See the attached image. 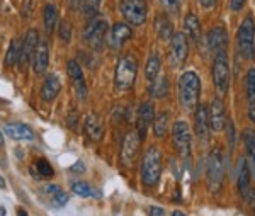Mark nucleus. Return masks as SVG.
I'll return each instance as SVG.
<instances>
[{"mask_svg":"<svg viewBox=\"0 0 255 216\" xmlns=\"http://www.w3.org/2000/svg\"><path fill=\"white\" fill-rule=\"evenodd\" d=\"M20 48H22V44L19 43V39H12L9 51H7V56H5V66H12L17 63L20 58Z\"/></svg>","mask_w":255,"mask_h":216,"instance_id":"obj_31","label":"nucleus"},{"mask_svg":"<svg viewBox=\"0 0 255 216\" xmlns=\"http://www.w3.org/2000/svg\"><path fill=\"white\" fill-rule=\"evenodd\" d=\"M162 174V155L157 147H150L141 160V181L146 186H155Z\"/></svg>","mask_w":255,"mask_h":216,"instance_id":"obj_2","label":"nucleus"},{"mask_svg":"<svg viewBox=\"0 0 255 216\" xmlns=\"http://www.w3.org/2000/svg\"><path fill=\"white\" fill-rule=\"evenodd\" d=\"M67 70H68V77L72 78L73 82V89H75V94L80 101H85L87 99V84H85V77L84 72H82L79 61L70 60L67 63Z\"/></svg>","mask_w":255,"mask_h":216,"instance_id":"obj_11","label":"nucleus"},{"mask_svg":"<svg viewBox=\"0 0 255 216\" xmlns=\"http://www.w3.org/2000/svg\"><path fill=\"white\" fill-rule=\"evenodd\" d=\"M225 177V157L223 152L220 148L211 152L208 159V167H206V179H208V188L211 193H218L223 184Z\"/></svg>","mask_w":255,"mask_h":216,"instance_id":"obj_5","label":"nucleus"},{"mask_svg":"<svg viewBox=\"0 0 255 216\" xmlns=\"http://www.w3.org/2000/svg\"><path fill=\"white\" fill-rule=\"evenodd\" d=\"M136 73H138V61L131 55H123L118 60L116 65V75H114L116 89L126 90L129 87H133L134 80H136Z\"/></svg>","mask_w":255,"mask_h":216,"instance_id":"obj_3","label":"nucleus"},{"mask_svg":"<svg viewBox=\"0 0 255 216\" xmlns=\"http://www.w3.org/2000/svg\"><path fill=\"white\" fill-rule=\"evenodd\" d=\"M226 44H228V36L223 27H215L211 29V32L208 34V46L211 51H225Z\"/></svg>","mask_w":255,"mask_h":216,"instance_id":"obj_19","label":"nucleus"},{"mask_svg":"<svg viewBox=\"0 0 255 216\" xmlns=\"http://www.w3.org/2000/svg\"><path fill=\"white\" fill-rule=\"evenodd\" d=\"M72 170H73V172H84V164H82V162H77V164L75 165H73V167H72Z\"/></svg>","mask_w":255,"mask_h":216,"instance_id":"obj_41","label":"nucleus"},{"mask_svg":"<svg viewBox=\"0 0 255 216\" xmlns=\"http://www.w3.org/2000/svg\"><path fill=\"white\" fill-rule=\"evenodd\" d=\"M213 80L218 87L220 92H226L228 90V82H230V63L226 58L225 51L216 53L215 63H213Z\"/></svg>","mask_w":255,"mask_h":216,"instance_id":"obj_8","label":"nucleus"},{"mask_svg":"<svg viewBox=\"0 0 255 216\" xmlns=\"http://www.w3.org/2000/svg\"><path fill=\"white\" fill-rule=\"evenodd\" d=\"M245 92L249 106H255V68H250L245 78Z\"/></svg>","mask_w":255,"mask_h":216,"instance_id":"obj_29","label":"nucleus"},{"mask_svg":"<svg viewBox=\"0 0 255 216\" xmlns=\"http://www.w3.org/2000/svg\"><path fill=\"white\" fill-rule=\"evenodd\" d=\"M139 145H141V136L138 131H131L126 135L125 141H123V162L125 165H131L136 159L138 152H139Z\"/></svg>","mask_w":255,"mask_h":216,"instance_id":"obj_13","label":"nucleus"},{"mask_svg":"<svg viewBox=\"0 0 255 216\" xmlns=\"http://www.w3.org/2000/svg\"><path fill=\"white\" fill-rule=\"evenodd\" d=\"M38 44H39L38 31H36V29H29V31L26 32V36H24L22 48H20V58H19V66H20V68H24V66H26L32 60Z\"/></svg>","mask_w":255,"mask_h":216,"instance_id":"obj_12","label":"nucleus"},{"mask_svg":"<svg viewBox=\"0 0 255 216\" xmlns=\"http://www.w3.org/2000/svg\"><path fill=\"white\" fill-rule=\"evenodd\" d=\"M249 116H250V119L255 123V106H250V111H249Z\"/></svg>","mask_w":255,"mask_h":216,"instance_id":"obj_44","label":"nucleus"},{"mask_svg":"<svg viewBox=\"0 0 255 216\" xmlns=\"http://www.w3.org/2000/svg\"><path fill=\"white\" fill-rule=\"evenodd\" d=\"M189 53V46H187V39L186 34L182 32H177V34L172 36L170 39V53H168V60H170L172 66H180L186 61Z\"/></svg>","mask_w":255,"mask_h":216,"instance_id":"obj_9","label":"nucleus"},{"mask_svg":"<svg viewBox=\"0 0 255 216\" xmlns=\"http://www.w3.org/2000/svg\"><path fill=\"white\" fill-rule=\"evenodd\" d=\"M49 65V48L46 41H39L38 48L34 51V56H32V70H34L36 75H43L46 73Z\"/></svg>","mask_w":255,"mask_h":216,"instance_id":"obj_15","label":"nucleus"},{"mask_svg":"<svg viewBox=\"0 0 255 216\" xmlns=\"http://www.w3.org/2000/svg\"><path fill=\"white\" fill-rule=\"evenodd\" d=\"M208 130H209V121H208V109L206 106H199L196 111V135L199 141L208 140Z\"/></svg>","mask_w":255,"mask_h":216,"instance_id":"obj_21","label":"nucleus"},{"mask_svg":"<svg viewBox=\"0 0 255 216\" xmlns=\"http://www.w3.org/2000/svg\"><path fill=\"white\" fill-rule=\"evenodd\" d=\"M72 193H75L77 196H80V198H92L94 196V191L87 182H73Z\"/></svg>","mask_w":255,"mask_h":216,"instance_id":"obj_33","label":"nucleus"},{"mask_svg":"<svg viewBox=\"0 0 255 216\" xmlns=\"http://www.w3.org/2000/svg\"><path fill=\"white\" fill-rule=\"evenodd\" d=\"M197 2H199L203 7H213L218 2V0H197Z\"/></svg>","mask_w":255,"mask_h":216,"instance_id":"obj_40","label":"nucleus"},{"mask_svg":"<svg viewBox=\"0 0 255 216\" xmlns=\"http://www.w3.org/2000/svg\"><path fill=\"white\" fill-rule=\"evenodd\" d=\"M201 94V80L194 72H186L179 78V101L184 111L196 109Z\"/></svg>","mask_w":255,"mask_h":216,"instance_id":"obj_1","label":"nucleus"},{"mask_svg":"<svg viewBox=\"0 0 255 216\" xmlns=\"http://www.w3.org/2000/svg\"><path fill=\"white\" fill-rule=\"evenodd\" d=\"M121 10L128 22L133 24V26H141L146 20L148 14L146 0H123Z\"/></svg>","mask_w":255,"mask_h":216,"instance_id":"obj_7","label":"nucleus"},{"mask_svg":"<svg viewBox=\"0 0 255 216\" xmlns=\"http://www.w3.org/2000/svg\"><path fill=\"white\" fill-rule=\"evenodd\" d=\"M160 3H162V5L170 12L179 9V0H160Z\"/></svg>","mask_w":255,"mask_h":216,"instance_id":"obj_38","label":"nucleus"},{"mask_svg":"<svg viewBox=\"0 0 255 216\" xmlns=\"http://www.w3.org/2000/svg\"><path fill=\"white\" fill-rule=\"evenodd\" d=\"M160 68H162V61H160V58L157 55H151L150 58H148L146 68H145V77L150 84L160 75Z\"/></svg>","mask_w":255,"mask_h":216,"instance_id":"obj_27","label":"nucleus"},{"mask_svg":"<svg viewBox=\"0 0 255 216\" xmlns=\"http://www.w3.org/2000/svg\"><path fill=\"white\" fill-rule=\"evenodd\" d=\"M90 19H92V22L87 26L85 34H84L85 43L94 49H101L104 46L106 36H108V31H109V24L106 19L97 17V15H94V17H90Z\"/></svg>","mask_w":255,"mask_h":216,"instance_id":"obj_6","label":"nucleus"},{"mask_svg":"<svg viewBox=\"0 0 255 216\" xmlns=\"http://www.w3.org/2000/svg\"><path fill=\"white\" fill-rule=\"evenodd\" d=\"M58 31H60V38L63 39L65 43H70V39H72V26H70L68 20H61Z\"/></svg>","mask_w":255,"mask_h":216,"instance_id":"obj_36","label":"nucleus"},{"mask_svg":"<svg viewBox=\"0 0 255 216\" xmlns=\"http://www.w3.org/2000/svg\"><path fill=\"white\" fill-rule=\"evenodd\" d=\"M46 191L49 194H55L56 191H60V188H58V186H55V184H51V186H46Z\"/></svg>","mask_w":255,"mask_h":216,"instance_id":"obj_43","label":"nucleus"},{"mask_svg":"<svg viewBox=\"0 0 255 216\" xmlns=\"http://www.w3.org/2000/svg\"><path fill=\"white\" fill-rule=\"evenodd\" d=\"M148 213H150V215H163V210H162V208H150V210H148Z\"/></svg>","mask_w":255,"mask_h":216,"instance_id":"obj_42","label":"nucleus"},{"mask_svg":"<svg viewBox=\"0 0 255 216\" xmlns=\"http://www.w3.org/2000/svg\"><path fill=\"white\" fill-rule=\"evenodd\" d=\"M43 19H44V27L48 32H51L56 26V20H58V9H56L55 3H48L43 10Z\"/></svg>","mask_w":255,"mask_h":216,"instance_id":"obj_28","label":"nucleus"},{"mask_svg":"<svg viewBox=\"0 0 255 216\" xmlns=\"http://www.w3.org/2000/svg\"><path fill=\"white\" fill-rule=\"evenodd\" d=\"M3 131L7 133V136L12 140H34V131L31 130L27 124L22 123H7L3 126Z\"/></svg>","mask_w":255,"mask_h":216,"instance_id":"obj_17","label":"nucleus"},{"mask_svg":"<svg viewBox=\"0 0 255 216\" xmlns=\"http://www.w3.org/2000/svg\"><path fill=\"white\" fill-rule=\"evenodd\" d=\"M51 201H53V206H55V208H61V206H65V205H67L68 196L63 193V191L60 189V191H56V193L53 194Z\"/></svg>","mask_w":255,"mask_h":216,"instance_id":"obj_37","label":"nucleus"},{"mask_svg":"<svg viewBox=\"0 0 255 216\" xmlns=\"http://www.w3.org/2000/svg\"><path fill=\"white\" fill-rule=\"evenodd\" d=\"M85 133H87V136L90 140L97 141L102 138V135H104V124H102V119L99 118L97 114H89L87 118H85Z\"/></svg>","mask_w":255,"mask_h":216,"instance_id":"obj_20","label":"nucleus"},{"mask_svg":"<svg viewBox=\"0 0 255 216\" xmlns=\"http://www.w3.org/2000/svg\"><path fill=\"white\" fill-rule=\"evenodd\" d=\"M0 189H5V181H3L2 176H0Z\"/></svg>","mask_w":255,"mask_h":216,"instance_id":"obj_45","label":"nucleus"},{"mask_svg":"<svg viewBox=\"0 0 255 216\" xmlns=\"http://www.w3.org/2000/svg\"><path fill=\"white\" fill-rule=\"evenodd\" d=\"M131 34H133V32H131L129 26H126V24H123V22L114 24L113 29H111V46L119 48L126 39L131 38Z\"/></svg>","mask_w":255,"mask_h":216,"instance_id":"obj_22","label":"nucleus"},{"mask_svg":"<svg viewBox=\"0 0 255 216\" xmlns=\"http://www.w3.org/2000/svg\"><path fill=\"white\" fill-rule=\"evenodd\" d=\"M153 104L151 102H143L139 106V111H138V133L141 136V140L145 138L146 131H148V126L153 124Z\"/></svg>","mask_w":255,"mask_h":216,"instance_id":"obj_16","label":"nucleus"},{"mask_svg":"<svg viewBox=\"0 0 255 216\" xmlns=\"http://www.w3.org/2000/svg\"><path fill=\"white\" fill-rule=\"evenodd\" d=\"M99 7H101V0H85L84 14L87 15V17H94V15H97Z\"/></svg>","mask_w":255,"mask_h":216,"instance_id":"obj_34","label":"nucleus"},{"mask_svg":"<svg viewBox=\"0 0 255 216\" xmlns=\"http://www.w3.org/2000/svg\"><path fill=\"white\" fill-rule=\"evenodd\" d=\"M184 31L192 41H197L201 38V24L196 14H187V17L184 19Z\"/></svg>","mask_w":255,"mask_h":216,"instance_id":"obj_24","label":"nucleus"},{"mask_svg":"<svg viewBox=\"0 0 255 216\" xmlns=\"http://www.w3.org/2000/svg\"><path fill=\"white\" fill-rule=\"evenodd\" d=\"M174 145L180 157H184V159L189 157V153H191V130H189L187 123L179 121L174 124Z\"/></svg>","mask_w":255,"mask_h":216,"instance_id":"obj_10","label":"nucleus"},{"mask_svg":"<svg viewBox=\"0 0 255 216\" xmlns=\"http://www.w3.org/2000/svg\"><path fill=\"white\" fill-rule=\"evenodd\" d=\"M244 136V143L247 148V155H249V167H252L254 174H255V131L252 130H245L242 133Z\"/></svg>","mask_w":255,"mask_h":216,"instance_id":"obj_25","label":"nucleus"},{"mask_svg":"<svg viewBox=\"0 0 255 216\" xmlns=\"http://www.w3.org/2000/svg\"><path fill=\"white\" fill-rule=\"evenodd\" d=\"M5 215V210H3V208H0V216H3Z\"/></svg>","mask_w":255,"mask_h":216,"instance_id":"obj_48","label":"nucleus"},{"mask_svg":"<svg viewBox=\"0 0 255 216\" xmlns=\"http://www.w3.org/2000/svg\"><path fill=\"white\" fill-rule=\"evenodd\" d=\"M238 191L244 198L250 191V170L245 159L240 160V169H238Z\"/></svg>","mask_w":255,"mask_h":216,"instance_id":"obj_23","label":"nucleus"},{"mask_svg":"<svg viewBox=\"0 0 255 216\" xmlns=\"http://www.w3.org/2000/svg\"><path fill=\"white\" fill-rule=\"evenodd\" d=\"M254 32H255L254 19L250 17V15H247L237 31V49L244 60H252L255 56Z\"/></svg>","mask_w":255,"mask_h":216,"instance_id":"obj_4","label":"nucleus"},{"mask_svg":"<svg viewBox=\"0 0 255 216\" xmlns=\"http://www.w3.org/2000/svg\"><path fill=\"white\" fill-rule=\"evenodd\" d=\"M36 170H38V177H53L55 170H53L51 164L46 159H38L34 164Z\"/></svg>","mask_w":255,"mask_h":216,"instance_id":"obj_32","label":"nucleus"},{"mask_svg":"<svg viewBox=\"0 0 255 216\" xmlns=\"http://www.w3.org/2000/svg\"><path fill=\"white\" fill-rule=\"evenodd\" d=\"M60 90H61L60 78H58V75L51 73V75H48L46 80H44L43 89H41V97H43L44 102H51L56 99V95L60 94Z\"/></svg>","mask_w":255,"mask_h":216,"instance_id":"obj_18","label":"nucleus"},{"mask_svg":"<svg viewBox=\"0 0 255 216\" xmlns=\"http://www.w3.org/2000/svg\"><path fill=\"white\" fill-rule=\"evenodd\" d=\"M172 215H174V216H182L184 213H182V211H174V213H172Z\"/></svg>","mask_w":255,"mask_h":216,"instance_id":"obj_46","label":"nucleus"},{"mask_svg":"<svg viewBox=\"0 0 255 216\" xmlns=\"http://www.w3.org/2000/svg\"><path fill=\"white\" fill-rule=\"evenodd\" d=\"M245 2L247 0H230V7H232V10H240L245 5Z\"/></svg>","mask_w":255,"mask_h":216,"instance_id":"obj_39","label":"nucleus"},{"mask_svg":"<svg viewBox=\"0 0 255 216\" xmlns=\"http://www.w3.org/2000/svg\"><path fill=\"white\" fill-rule=\"evenodd\" d=\"M208 121H209V128L215 131H221L225 126V106L221 102V99H213L211 106H209L208 111Z\"/></svg>","mask_w":255,"mask_h":216,"instance_id":"obj_14","label":"nucleus"},{"mask_svg":"<svg viewBox=\"0 0 255 216\" xmlns=\"http://www.w3.org/2000/svg\"><path fill=\"white\" fill-rule=\"evenodd\" d=\"M168 130V113H160L157 118L153 119V131L158 138H163Z\"/></svg>","mask_w":255,"mask_h":216,"instance_id":"obj_30","label":"nucleus"},{"mask_svg":"<svg viewBox=\"0 0 255 216\" xmlns=\"http://www.w3.org/2000/svg\"><path fill=\"white\" fill-rule=\"evenodd\" d=\"M157 29L162 38H168L172 34V26L165 17H157Z\"/></svg>","mask_w":255,"mask_h":216,"instance_id":"obj_35","label":"nucleus"},{"mask_svg":"<svg viewBox=\"0 0 255 216\" xmlns=\"http://www.w3.org/2000/svg\"><path fill=\"white\" fill-rule=\"evenodd\" d=\"M167 90H168V82L165 75H158L150 84V94L155 99H163L167 95Z\"/></svg>","mask_w":255,"mask_h":216,"instance_id":"obj_26","label":"nucleus"},{"mask_svg":"<svg viewBox=\"0 0 255 216\" xmlns=\"http://www.w3.org/2000/svg\"><path fill=\"white\" fill-rule=\"evenodd\" d=\"M3 145V136H2V133H0V147Z\"/></svg>","mask_w":255,"mask_h":216,"instance_id":"obj_47","label":"nucleus"}]
</instances>
